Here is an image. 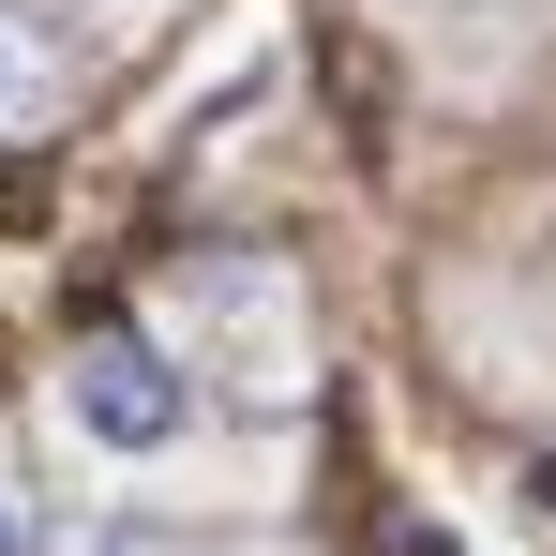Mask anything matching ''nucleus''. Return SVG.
Here are the masks:
<instances>
[{"label":"nucleus","instance_id":"1","mask_svg":"<svg viewBox=\"0 0 556 556\" xmlns=\"http://www.w3.org/2000/svg\"><path fill=\"white\" fill-rule=\"evenodd\" d=\"M46 437L91 466V481H195V466L241 437V391L195 362V331H91V346H61V376H46Z\"/></svg>","mask_w":556,"mask_h":556},{"label":"nucleus","instance_id":"2","mask_svg":"<svg viewBox=\"0 0 556 556\" xmlns=\"http://www.w3.org/2000/svg\"><path fill=\"white\" fill-rule=\"evenodd\" d=\"M15 121H46V61H30V46L0 30V136H15Z\"/></svg>","mask_w":556,"mask_h":556},{"label":"nucleus","instance_id":"3","mask_svg":"<svg viewBox=\"0 0 556 556\" xmlns=\"http://www.w3.org/2000/svg\"><path fill=\"white\" fill-rule=\"evenodd\" d=\"M0 556H61V527H46V511H30L15 481H0Z\"/></svg>","mask_w":556,"mask_h":556}]
</instances>
